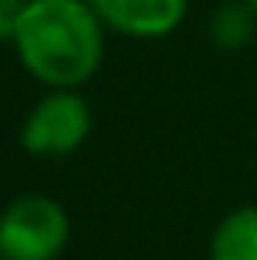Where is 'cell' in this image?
<instances>
[{"instance_id": "1", "label": "cell", "mask_w": 257, "mask_h": 260, "mask_svg": "<svg viewBox=\"0 0 257 260\" xmlns=\"http://www.w3.org/2000/svg\"><path fill=\"white\" fill-rule=\"evenodd\" d=\"M0 36L49 88L85 85L102 63V18L88 0H25Z\"/></svg>"}, {"instance_id": "2", "label": "cell", "mask_w": 257, "mask_h": 260, "mask_svg": "<svg viewBox=\"0 0 257 260\" xmlns=\"http://www.w3.org/2000/svg\"><path fill=\"white\" fill-rule=\"evenodd\" d=\"M67 239H71V218L53 197L25 193L7 204L0 221L4 260H56Z\"/></svg>"}, {"instance_id": "3", "label": "cell", "mask_w": 257, "mask_h": 260, "mask_svg": "<svg viewBox=\"0 0 257 260\" xmlns=\"http://www.w3.org/2000/svg\"><path fill=\"white\" fill-rule=\"evenodd\" d=\"M88 130H92L88 102L71 88H53L28 113V120L21 127V148L28 155L60 158V155H71L81 148Z\"/></svg>"}, {"instance_id": "4", "label": "cell", "mask_w": 257, "mask_h": 260, "mask_svg": "<svg viewBox=\"0 0 257 260\" xmlns=\"http://www.w3.org/2000/svg\"><path fill=\"white\" fill-rule=\"evenodd\" d=\"M102 25L134 36V39H162L183 21L187 0H88Z\"/></svg>"}, {"instance_id": "5", "label": "cell", "mask_w": 257, "mask_h": 260, "mask_svg": "<svg viewBox=\"0 0 257 260\" xmlns=\"http://www.w3.org/2000/svg\"><path fill=\"white\" fill-rule=\"evenodd\" d=\"M208 253L212 260H257V204L236 208L218 221Z\"/></svg>"}, {"instance_id": "6", "label": "cell", "mask_w": 257, "mask_h": 260, "mask_svg": "<svg viewBox=\"0 0 257 260\" xmlns=\"http://www.w3.org/2000/svg\"><path fill=\"white\" fill-rule=\"evenodd\" d=\"M254 7L247 0H236V4H222L212 14V39L225 49L233 46H243L254 32Z\"/></svg>"}, {"instance_id": "7", "label": "cell", "mask_w": 257, "mask_h": 260, "mask_svg": "<svg viewBox=\"0 0 257 260\" xmlns=\"http://www.w3.org/2000/svg\"><path fill=\"white\" fill-rule=\"evenodd\" d=\"M25 0H0V32L14 21V14H18V7H21Z\"/></svg>"}, {"instance_id": "8", "label": "cell", "mask_w": 257, "mask_h": 260, "mask_svg": "<svg viewBox=\"0 0 257 260\" xmlns=\"http://www.w3.org/2000/svg\"><path fill=\"white\" fill-rule=\"evenodd\" d=\"M247 4H250V7H254V11H257V0H247Z\"/></svg>"}]
</instances>
